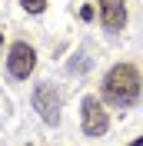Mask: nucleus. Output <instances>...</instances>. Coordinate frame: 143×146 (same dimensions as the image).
<instances>
[{
	"label": "nucleus",
	"instance_id": "1",
	"mask_svg": "<svg viewBox=\"0 0 143 146\" xmlns=\"http://www.w3.org/2000/svg\"><path fill=\"white\" fill-rule=\"evenodd\" d=\"M140 96V70L133 63H116L103 76V100L113 106H130Z\"/></svg>",
	"mask_w": 143,
	"mask_h": 146
},
{
	"label": "nucleus",
	"instance_id": "2",
	"mask_svg": "<svg viewBox=\"0 0 143 146\" xmlns=\"http://www.w3.org/2000/svg\"><path fill=\"white\" fill-rule=\"evenodd\" d=\"M80 126H83V136H103L107 133L110 116H107V110H103V103L97 96H83V103H80Z\"/></svg>",
	"mask_w": 143,
	"mask_h": 146
},
{
	"label": "nucleus",
	"instance_id": "3",
	"mask_svg": "<svg viewBox=\"0 0 143 146\" xmlns=\"http://www.w3.org/2000/svg\"><path fill=\"white\" fill-rule=\"evenodd\" d=\"M33 110L40 113L43 123L57 126V123H60V93H57L50 83H40V86L33 90Z\"/></svg>",
	"mask_w": 143,
	"mask_h": 146
},
{
	"label": "nucleus",
	"instance_id": "4",
	"mask_svg": "<svg viewBox=\"0 0 143 146\" xmlns=\"http://www.w3.org/2000/svg\"><path fill=\"white\" fill-rule=\"evenodd\" d=\"M37 66V53H33V46L23 43V40H17V43L10 46V56H7V70L13 80H27L30 73H33Z\"/></svg>",
	"mask_w": 143,
	"mask_h": 146
},
{
	"label": "nucleus",
	"instance_id": "5",
	"mask_svg": "<svg viewBox=\"0 0 143 146\" xmlns=\"http://www.w3.org/2000/svg\"><path fill=\"white\" fill-rule=\"evenodd\" d=\"M100 20L107 30L126 27V0H100Z\"/></svg>",
	"mask_w": 143,
	"mask_h": 146
},
{
	"label": "nucleus",
	"instance_id": "6",
	"mask_svg": "<svg viewBox=\"0 0 143 146\" xmlns=\"http://www.w3.org/2000/svg\"><path fill=\"white\" fill-rule=\"evenodd\" d=\"M20 7L27 10V13H43V7H47V0H20Z\"/></svg>",
	"mask_w": 143,
	"mask_h": 146
},
{
	"label": "nucleus",
	"instance_id": "7",
	"mask_svg": "<svg viewBox=\"0 0 143 146\" xmlns=\"http://www.w3.org/2000/svg\"><path fill=\"white\" fill-rule=\"evenodd\" d=\"M130 146H143V136H136V139H133V143H130Z\"/></svg>",
	"mask_w": 143,
	"mask_h": 146
},
{
	"label": "nucleus",
	"instance_id": "8",
	"mask_svg": "<svg viewBox=\"0 0 143 146\" xmlns=\"http://www.w3.org/2000/svg\"><path fill=\"white\" fill-rule=\"evenodd\" d=\"M0 43H3V36H0Z\"/></svg>",
	"mask_w": 143,
	"mask_h": 146
}]
</instances>
